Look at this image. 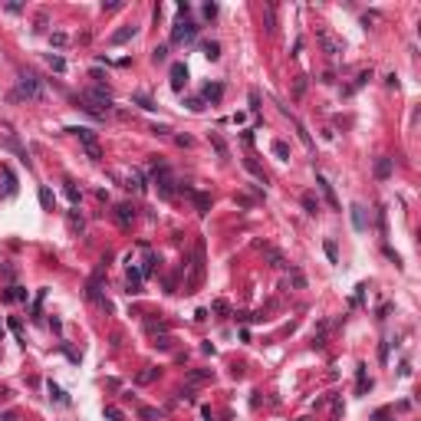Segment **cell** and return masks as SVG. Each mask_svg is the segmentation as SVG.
I'll return each mask as SVG.
<instances>
[{
	"label": "cell",
	"instance_id": "18",
	"mask_svg": "<svg viewBox=\"0 0 421 421\" xmlns=\"http://www.w3.org/2000/svg\"><path fill=\"white\" fill-rule=\"evenodd\" d=\"M4 299H7V303H10V299H26V290H23V286H10V290L4 293Z\"/></svg>",
	"mask_w": 421,
	"mask_h": 421
},
{
	"label": "cell",
	"instance_id": "29",
	"mask_svg": "<svg viewBox=\"0 0 421 421\" xmlns=\"http://www.w3.org/2000/svg\"><path fill=\"white\" fill-rule=\"evenodd\" d=\"M273 155H280V158H290V148H286V142H273Z\"/></svg>",
	"mask_w": 421,
	"mask_h": 421
},
{
	"label": "cell",
	"instance_id": "22",
	"mask_svg": "<svg viewBox=\"0 0 421 421\" xmlns=\"http://www.w3.org/2000/svg\"><path fill=\"white\" fill-rule=\"evenodd\" d=\"M46 63H50V69H56V73H63V69H66V59H63V56H46Z\"/></svg>",
	"mask_w": 421,
	"mask_h": 421
},
{
	"label": "cell",
	"instance_id": "44",
	"mask_svg": "<svg viewBox=\"0 0 421 421\" xmlns=\"http://www.w3.org/2000/svg\"><path fill=\"white\" fill-rule=\"evenodd\" d=\"M0 336H4V326H0Z\"/></svg>",
	"mask_w": 421,
	"mask_h": 421
},
{
	"label": "cell",
	"instance_id": "24",
	"mask_svg": "<svg viewBox=\"0 0 421 421\" xmlns=\"http://www.w3.org/2000/svg\"><path fill=\"white\" fill-rule=\"evenodd\" d=\"M132 102H135V105H142V109H155V102H152L148 96H142V93H135V96H132Z\"/></svg>",
	"mask_w": 421,
	"mask_h": 421
},
{
	"label": "cell",
	"instance_id": "17",
	"mask_svg": "<svg viewBox=\"0 0 421 421\" xmlns=\"http://www.w3.org/2000/svg\"><path fill=\"white\" fill-rule=\"evenodd\" d=\"M155 378H158V369H145V372H138V375H135V382L138 385H148V382H155Z\"/></svg>",
	"mask_w": 421,
	"mask_h": 421
},
{
	"label": "cell",
	"instance_id": "41",
	"mask_svg": "<svg viewBox=\"0 0 421 421\" xmlns=\"http://www.w3.org/2000/svg\"><path fill=\"white\" fill-rule=\"evenodd\" d=\"M50 40H53V46H63V43H66V33H53Z\"/></svg>",
	"mask_w": 421,
	"mask_h": 421
},
{
	"label": "cell",
	"instance_id": "30",
	"mask_svg": "<svg viewBox=\"0 0 421 421\" xmlns=\"http://www.w3.org/2000/svg\"><path fill=\"white\" fill-rule=\"evenodd\" d=\"M155 349L168 352V349H171V336H158V339H155Z\"/></svg>",
	"mask_w": 421,
	"mask_h": 421
},
{
	"label": "cell",
	"instance_id": "8",
	"mask_svg": "<svg viewBox=\"0 0 421 421\" xmlns=\"http://www.w3.org/2000/svg\"><path fill=\"white\" fill-rule=\"evenodd\" d=\"M115 221H118V227H132V221H135V207H132V204H115Z\"/></svg>",
	"mask_w": 421,
	"mask_h": 421
},
{
	"label": "cell",
	"instance_id": "39",
	"mask_svg": "<svg viewBox=\"0 0 421 421\" xmlns=\"http://www.w3.org/2000/svg\"><path fill=\"white\" fill-rule=\"evenodd\" d=\"M69 224H73V230H82V217L76 214V211H73V214H69Z\"/></svg>",
	"mask_w": 421,
	"mask_h": 421
},
{
	"label": "cell",
	"instance_id": "33",
	"mask_svg": "<svg viewBox=\"0 0 421 421\" xmlns=\"http://www.w3.org/2000/svg\"><path fill=\"white\" fill-rule=\"evenodd\" d=\"M204 378H214V372H191V382H204Z\"/></svg>",
	"mask_w": 421,
	"mask_h": 421
},
{
	"label": "cell",
	"instance_id": "26",
	"mask_svg": "<svg viewBox=\"0 0 421 421\" xmlns=\"http://www.w3.org/2000/svg\"><path fill=\"white\" fill-rule=\"evenodd\" d=\"M211 145H214V152H217V155H221V158H227V145H224V142H221V138H217V135H211Z\"/></svg>",
	"mask_w": 421,
	"mask_h": 421
},
{
	"label": "cell",
	"instance_id": "19",
	"mask_svg": "<svg viewBox=\"0 0 421 421\" xmlns=\"http://www.w3.org/2000/svg\"><path fill=\"white\" fill-rule=\"evenodd\" d=\"M155 263H158V257H155V254H145V266H142V277H152V273H155Z\"/></svg>",
	"mask_w": 421,
	"mask_h": 421
},
{
	"label": "cell",
	"instance_id": "27",
	"mask_svg": "<svg viewBox=\"0 0 421 421\" xmlns=\"http://www.w3.org/2000/svg\"><path fill=\"white\" fill-rule=\"evenodd\" d=\"M322 46H326V53H339V50H342V46L336 43L333 37H326V33H322Z\"/></svg>",
	"mask_w": 421,
	"mask_h": 421
},
{
	"label": "cell",
	"instance_id": "1",
	"mask_svg": "<svg viewBox=\"0 0 421 421\" xmlns=\"http://www.w3.org/2000/svg\"><path fill=\"white\" fill-rule=\"evenodd\" d=\"M82 109H89V112H96V115H105V112L112 109V93L109 89H86L82 93Z\"/></svg>",
	"mask_w": 421,
	"mask_h": 421
},
{
	"label": "cell",
	"instance_id": "36",
	"mask_svg": "<svg viewBox=\"0 0 421 421\" xmlns=\"http://www.w3.org/2000/svg\"><path fill=\"white\" fill-rule=\"evenodd\" d=\"M185 105H188L191 112H201V109H204V99H188Z\"/></svg>",
	"mask_w": 421,
	"mask_h": 421
},
{
	"label": "cell",
	"instance_id": "34",
	"mask_svg": "<svg viewBox=\"0 0 421 421\" xmlns=\"http://www.w3.org/2000/svg\"><path fill=\"white\" fill-rule=\"evenodd\" d=\"M244 165H247V171H254V174H257V178H260V181H263V171H260V168H257V161H254V158H247V161H244Z\"/></svg>",
	"mask_w": 421,
	"mask_h": 421
},
{
	"label": "cell",
	"instance_id": "45",
	"mask_svg": "<svg viewBox=\"0 0 421 421\" xmlns=\"http://www.w3.org/2000/svg\"><path fill=\"white\" fill-rule=\"evenodd\" d=\"M299 421H310V418H299Z\"/></svg>",
	"mask_w": 421,
	"mask_h": 421
},
{
	"label": "cell",
	"instance_id": "13",
	"mask_svg": "<svg viewBox=\"0 0 421 421\" xmlns=\"http://www.w3.org/2000/svg\"><path fill=\"white\" fill-rule=\"evenodd\" d=\"M221 96H224V86H221V82H207V86H204V99L221 102Z\"/></svg>",
	"mask_w": 421,
	"mask_h": 421
},
{
	"label": "cell",
	"instance_id": "14",
	"mask_svg": "<svg viewBox=\"0 0 421 421\" xmlns=\"http://www.w3.org/2000/svg\"><path fill=\"white\" fill-rule=\"evenodd\" d=\"M375 178H392V158H378L375 161Z\"/></svg>",
	"mask_w": 421,
	"mask_h": 421
},
{
	"label": "cell",
	"instance_id": "25",
	"mask_svg": "<svg viewBox=\"0 0 421 421\" xmlns=\"http://www.w3.org/2000/svg\"><path fill=\"white\" fill-rule=\"evenodd\" d=\"M138 415H142L145 421H158V418H161V411H158V408H138Z\"/></svg>",
	"mask_w": 421,
	"mask_h": 421
},
{
	"label": "cell",
	"instance_id": "10",
	"mask_svg": "<svg viewBox=\"0 0 421 421\" xmlns=\"http://www.w3.org/2000/svg\"><path fill=\"white\" fill-rule=\"evenodd\" d=\"M188 194H191L194 207H198L201 214H207V211H211V194H204V191H188Z\"/></svg>",
	"mask_w": 421,
	"mask_h": 421
},
{
	"label": "cell",
	"instance_id": "40",
	"mask_svg": "<svg viewBox=\"0 0 421 421\" xmlns=\"http://www.w3.org/2000/svg\"><path fill=\"white\" fill-rule=\"evenodd\" d=\"M105 418H112V421H122V411H118V408H105Z\"/></svg>",
	"mask_w": 421,
	"mask_h": 421
},
{
	"label": "cell",
	"instance_id": "16",
	"mask_svg": "<svg viewBox=\"0 0 421 421\" xmlns=\"http://www.w3.org/2000/svg\"><path fill=\"white\" fill-rule=\"evenodd\" d=\"M201 50H204L207 59H221V43H214V40H207V43L201 46Z\"/></svg>",
	"mask_w": 421,
	"mask_h": 421
},
{
	"label": "cell",
	"instance_id": "35",
	"mask_svg": "<svg viewBox=\"0 0 421 421\" xmlns=\"http://www.w3.org/2000/svg\"><path fill=\"white\" fill-rule=\"evenodd\" d=\"M326 257H329V260H333V263L339 260V254H336V244H333V240H326Z\"/></svg>",
	"mask_w": 421,
	"mask_h": 421
},
{
	"label": "cell",
	"instance_id": "43",
	"mask_svg": "<svg viewBox=\"0 0 421 421\" xmlns=\"http://www.w3.org/2000/svg\"><path fill=\"white\" fill-rule=\"evenodd\" d=\"M7 395H10V392H7V388H0V402H4V398H7Z\"/></svg>",
	"mask_w": 421,
	"mask_h": 421
},
{
	"label": "cell",
	"instance_id": "38",
	"mask_svg": "<svg viewBox=\"0 0 421 421\" xmlns=\"http://www.w3.org/2000/svg\"><path fill=\"white\" fill-rule=\"evenodd\" d=\"M266 257H270V263H273V266H283V257H280L277 250H266Z\"/></svg>",
	"mask_w": 421,
	"mask_h": 421
},
{
	"label": "cell",
	"instance_id": "31",
	"mask_svg": "<svg viewBox=\"0 0 421 421\" xmlns=\"http://www.w3.org/2000/svg\"><path fill=\"white\" fill-rule=\"evenodd\" d=\"M46 388H50V398H53V402H66V395H63V392H59V385H46Z\"/></svg>",
	"mask_w": 421,
	"mask_h": 421
},
{
	"label": "cell",
	"instance_id": "2",
	"mask_svg": "<svg viewBox=\"0 0 421 421\" xmlns=\"http://www.w3.org/2000/svg\"><path fill=\"white\" fill-rule=\"evenodd\" d=\"M194 33H198V26L188 20V4L178 7V23H174L171 30V43H188V40H194Z\"/></svg>",
	"mask_w": 421,
	"mask_h": 421
},
{
	"label": "cell",
	"instance_id": "20",
	"mask_svg": "<svg viewBox=\"0 0 421 421\" xmlns=\"http://www.w3.org/2000/svg\"><path fill=\"white\" fill-rule=\"evenodd\" d=\"M303 207L310 211V214H316V211H319V198H316V194H303Z\"/></svg>",
	"mask_w": 421,
	"mask_h": 421
},
{
	"label": "cell",
	"instance_id": "6",
	"mask_svg": "<svg viewBox=\"0 0 421 421\" xmlns=\"http://www.w3.org/2000/svg\"><path fill=\"white\" fill-rule=\"evenodd\" d=\"M155 185L161 198H174V178L168 171V165H155Z\"/></svg>",
	"mask_w": 421,
	"mask_h": 421
},
{
	"label": "cell",
	"instance_id": "28",
	"mask_svg": "<svg viewBox=\"0 0 421 421\" xmlns=\"http://www.w3.org/2000/svg\"><path fill=\"white\" fill-rule=\"evenodd\" d=\"M152 59H155V63H165L168 59V46H155V50H152Z\"/></svg>",
	"mask_w": 421,
	"mask_h": 421
},
{
	"label": "cell",
	"instance_id": "11",
	"mask_svg": "<svg viewBox=\"0 0 421 421\" xmlns=\"http://www.w3.org/2000/svg\"><path fill=\"white\" fill-rule=\"evenodd\" d=\"M135 33H138V26L135 23H132V26H122V30H115V33H112V43H125V40H132V37H135Z\"/></svg>",
	"mask_w": 421,
	"mask_h": 421
},
{
	"label": "cell",
	"instance_id": "4",
	"mask_svg": "<svg viewBox=\"0 0 421 421\" xmlns=\"http://www.w3.org/2000/svg\"><path fill=\"white\" fill-rule=\"evenodd\" d=\"M69 132H76V138H79V145H82V152H86V158L89 161H102V148H99V142H96V132L93 129H69Z\"/></svg>",
	"mask_w": 421,
	"mask_h": 421
},
{
	"label": "cell",
	"instance_id": "12",
	"mask_svg": "<svg viewBox=\"0 0 421 421\" xmlns=\"http://www.w3.org/2000/svg\"><path fill=\"white\" fill-rule=\"evenodd\" d=\"M352 224H355V230H366V227H369L366 207H362V204H352Z\"/></svg>",
	"mask_w": 421,
	"mask_h": 421
},
{
	"label": "cell",
	"instance_id": "5",
	"mask_svg": "<svg viewBox=\"0 0 421 421\" xmlns=\"http://www.w3.org/2000/svg\"><path fill=\"white\" fill-rule=\"evenodd\" d=\"M17 86H20V96H26V99H43V86L33 73H20Z\"/></svg>",
	"mask_w": 421,
	"mask_h": 421
},
{
	"label": "cell",
	"instance_id": "37",
	"mask_svg": "<svg viewBox=\"0 0 421 421\" xmlns=\"http://www.w3.org/2000/svg\"><path fill=\"white\" fill-rule=\"evenodd\" d=\"M250 112H260V93H250Z\"/></svg>",
	"mask_w": 421,
	"mask_h": 421
},
{
	"label": "cell",
	"instance_id": "9",
	"mask_svg": "<svg viewBox=\"0 0 421 421\" xmlns=\"http://www.w3.org/2000/svg\"><path fill=\"white\" fill-rule=\"evenodd\" d=\"M316 185H319V194L326 198V204H329V207H339V201H336V191H333V185H329V181L322 178V174H316Z\"/></svg>",
	"mask_w": 421,
	"mask_h": 421
},
{
	"label": "cell",
	"instance_id": "15",
	"mask_svg": "<svg viewBox=\"0 0 421 421\" xmlns=\"http://www.w3.org/2000/svg\"><path fill=\"white\" fill-rule=\"evenodd\" d=\"M142 270H129V283H125V286H129V293H142Z\"/></svg>",
	"mask_w": 421,
	"mask_h": 421
},
{
	"label": "cell",
	"instance_id": "7",
	"mask_svg": "<svg viewBox=\"0 0 421 421\" xmlns=\"http://www.w3.org/2000/svg\"><path fill=\"white\" fill-rule=\"evenodd\" d=\"M185 86H188V66H185V63H174V66H171V89H174V93H181Z\"/></svg>",
	"mask_w": 421,
	"mask_h": 421
},
{
	"label": "cell",
	"instance_id": "3",
	"mask_svg": "<svg viewBox=\"0 0 421 421\" xmlns=\"http://www.w3.org/2000/svg\"><path fill=\"white\" fill-rule=\"evenodd\" d=\"M204 280V244L194 247V263H191V273H188V283H185V293H194Z\"/></svg>",
	"mask_w": 421,
	"mask_h": 421
},
{
	"label": "cell",
	"instance_id": "42",
	"mask_svg": "<svg viewBox=\"0 0 421 421\" xmlns=\"http://www.w3.org/2000/svg\"><path fill=\"white\" fill-rule=\"evenodd\" d=\"M217 13V4H204V17H214Z\"/></svg>",
	"mask_w": 421,
	"mask_h": 421
},
{
	"label": "cell",
	"instance_id": "21",
	"mask_svg": "<svg viewBox=\"0 0 421 421\" xmlns=\"http://www.w3.org/2000/svg\"><path fill=\"white\" fill-rule=\"evenodd\" d=\"M53 201H56V198H53V191H50V188H40V204L50 211V207H53Z\"/></svg>",
	"mask_w": 421,
	"mask_h": 421
},
{
	"label": "cell",
	"instance_id": "32",
	"mask_svg": "<svg viewBox=\"0 0 421 421\" xmlns=\"http://www.w3.org/2000/svg\"><path fill=\"white\" fill-rule=\"evenodd\" d=\"M366 388H372V382L366 378V366H359V392H366Z\"/></svg>",
	"mask_w": 421,
	"mask_h": 421
},
{
	"label": "cell",
	"instance_id": "23",
	"mask_svg": "<svg viewBox=\"0 0 421 421\" xmlns=\"http://www.w3.org/2000/svg\"><path fill=\"white\" fill-rule=\"evenodd\" d=\"M66 198L73 201V204H79V188H76V185H73V181H69V178H66Z\"/></svg>",
	"mask_w": 421,
	"mask_h": 421
}]
</instances>
